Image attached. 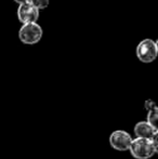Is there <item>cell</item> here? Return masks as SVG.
<instances>
[{"label": "cell", "mask_w": 158, "mask_h": 159, "mask_svg": "<svg viewBox=\"0 0 158 159\" xmlns=\"http://www.w3.org/2000/svg\"><path fill=\"white\" fill-rule=\"evenodd\" d=\"M158 151V140L155 136L152 140L148 139H132L129 147L131 156L135 159H151Z\"/></svg>", "instance_id": "cell-1"}, {"label": "cell", "mask_w": 158, "mask_h": 159, "mask_svg": "<svg viewBox=\"0 0 158 159\" xmlns=\"http://www.w3.org/2000/svg\"><path fill=\"white\" fill-rule=\"evenodd\" d=\"M135 54H137L138 60L142 63H152L157 59L158 55L157 42L151 38H145L141 40L135 49Z\"/></svg>", "instance_id": "cell-2"}, {"label": "cell", "mask_w": 158, "mask_h": 159, "mask_svg": "<svg viewBox=\"0 0 158 159\" xmlns=\"http://www.w3.org/2000/svg\"><path fill=\"white\" fill-rule=\"evenodd\" d=\"M42 35H43V30L38 23L24 24L20 27L19 34H17L20 41L28 46L38 43L41 40Z\"/></svg>", "instance_id": "cell-3"}, {"label": "cell", "mask_w": 158, "mask_h": 159, "mask_svg": "<svg viewBox=\"0 0 158 159\" xmlns=\"http://www.w3.org/2000/svg\"><path fill=\"white\" fill-rule=\"evenodd\" d=\"M132 142V136L126 130H115L110 135V145L117 152H127Z\"/></svg>", "instance_id": "cell-4"}, {"label": "cell", "mask_w": 158, "mask_h": 159, "mask_svg": "<svg viewBox=\"0 0 158 159\" xmlns=\"http://www.w3.org/2000/svg\"><path fill=\"white\" fill-rule=\"evenodd\" d=\"M17 20L22 23V25L24 24H32V23H37L40 15V11L36 7L33 6L30 2H24V3L19 4V8L16 11Z\"/></svg>", "instance_id": "cell-5"}, {"label": "cell", "mask_w": 158, "mask_h": 159, "mask_svg": "<svg viewBox=\"0 0 158 159\" xmlns=\"http://www.w3.org/2000/svg\"><path fill=\"white\" fill-rule=\"evenodd\" d=\"M133 132H134L135 138L148 139V140H152V139L158 135V129L151 126L146 120L137 122L134 129H133Z\"/></svg>", "instance_id": "cell-6"}, {"label": "cell", "mask_w": 158, "mask_h": 159, "mask_svg": "<svg viewBox=\"0 0 158 159\" xmlns=\"http://www.w3.org/2000/svg\"><path fill=\"white\" fill-rule=\"evenodd\" d=\"M145 108L147 111V118H146V121L153 126L154 128L158 129L157 125V119H158V109L157 106L152 100H147L145 102Z\"/></svg>", "instance_id": "cell-7"}, {"label": "cell", "mask_w": 158, "mask_h": 159, "mask_svg": "<svg viewBox=\"0 0 158 159\" xmlns=\"http://www.w3.org/2000/svg\"><path fill=\"white\" fill-rule=\"evenodd\" d=\"M28 2H30L33 6L36 7L39 11L48 8L49 4H50V0H28Z\"/></svg>", "instance_id": "cell-8"}, {"label": "cell", "mask_w": 158, "mask_h": 159, "mask_svg": "<svg viewBox=\"0 0 158 159\" xmlns=\"http://www.w3.org/2000/svg\"><path fill=\"white\" fill-rule=\"evenodd\" d=\"M17 4H21V3H24V2H27L28 0H14Z\"/></svg>", "instance_id": "cell-9"}]
</instances>
